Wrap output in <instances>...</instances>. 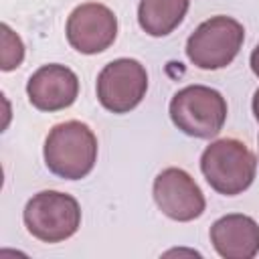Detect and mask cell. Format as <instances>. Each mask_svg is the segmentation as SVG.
<instances>
[{"instance_id": "cell-10", "label": "cell", "mask_w": 259, "mask_h": 259, "mask_svg": "<svg viewBox=\"0 0 259 259\" xmlns=\"http://www.w3.org/2000/svg\"><path fill=\"white\" fill-rule=\"evenodd\" d=\"M210 243L225 259H253L259 253V225L247 214H225L212 223Z\"/></svg>"}, {"instance_id": "cell-13", "label": "cell", "mask_w": 259, "mask_h": 259, "mask_svg": "<svg viewBox=\"0 0 259 259\" xmlns=\"http://www.w3.org/2000/svg\"><path fill=\"white\" fill-rule=\"evenodd\" d=\"M251 69H253V73L259 77V45L253 49V53H251Z\"/></svg>"}, {"instance_id": "cell-3", "label": "cell", "mask_w": 259, "mask_h": 259, "mask_svg": "<svg viewBox=\"0 0 259 259\" xmlns=\"http://www.w3.org/2000/svg\"><path fill=\"white\" fill-rule=\"evenodd\" d=\"M170 119L182 134L206 140L223 130L227 121V101L212 87L188 85L174 93Z\"/></svg>"}, {"instance_id": "cell-12", "label": "cell", "mask_w": 259, "mask_h": 259, "mask_svg": "<svg viewBox=\"0 0 259 259\" xmlns=\"http://www.w3.org/2000/svg\"><path fill=\"white\" fill-rule=\"evenodd\" d=\"M24 59V45L8 24H2V71L16 69Z\"/></svg>"}, {"instance_id": "cell-9", "label": "cell", "mask_w": 259, "mask_h": 259, "mask_svg": "<svg viewBox=\"0 0 259 259\" xmlns=\"http://www.w3.org/2000/svg\"><path fill=\"white\" fill-rule=\"evenodd\" d=\"M28 101L38 111H61L75 103L79 95V79L65 65H42L26 83Z\"/></svg>"}, {"instance_id": "cell-14", "label": "cell", "mask_w": 259, "mask_h": 259, "mask_svg": "<svg viewBox=\"0 0 259 259\" xmlns=\"http://www.w3.org/2000/svg\"><path fill=\"white\" fill-rule=\"evenodd\" d=\"M253 113H255V117H257V121H259V89H257L255 95H253Z\"/></svg>"}, {"instance_id": "cell-11", "label": "cell", "mask_w": 259, "mask_h": 259, "mask_svg": "<svg viewBox=\"0 0 259 259\" xmlns=\"http://www.w3.org/2000/svg\"><path fill=\"white\" fill-rule=\"evenodd\" d=\"M190 0H142L138 22L150 36H166L184 20Z\"/></svg>"}, {"instance_id": "cell-6", "label": "cell", "mask_w": 259, "mask_h": 259, "mask_svg": "<svg viewBox=\"0 0 259 259\" xmlns=\"http://www.w3.org/2000/svg\"><path fill=\"white\" fill-rule=\"evenodd\" d=\"M148 91V73L136 59H115L97 75V99L111 113H130Z\"/></svg>"}, {"instance_id": "cell-5", "label": "cell", "mask_w": 259, "mask_h": 259, "mask_svg": "<svg viewBox=\"0 0 259 259\" xmlns=\"http://www.w3.org/2000/svg\"><path fill=\"white\" fill-rule=\"evenodd\" d=\"M245 40V28L231 16H212L196 26L186 40L188 61L204 71L223 69L233 63Z\"/></svg>"}, {"instance_id": "cell-8", "label": "cell", "mask_w": 259, "mask_h": 259, "mask_svg": "<svg viewBox=\"0 0 259 259\" xmlns=\"http://www.w3.org/2000/svg\"><path fill=\"white\" fill-rule=\"evenodd\" d=\"M154 200L158 208L172 221L188 223L198 219L204 208L206 200L194 178L184 172L182 168H166L154 178L152 188Z\"/></svg>"}, {"instance_id": "cell-4", "label": "cell", "mask_w": 259, "mask_h": 259, "mask_svg": "<svg viewBox=\"0 0 259 259\" xmlns=\"http://www.w3.org/2000/svg\"><path fill=\"white\" fill-rule=\"evenodd\" d=\"M24 225L42 243H61L81 227V206L77 198L59 190L36 192L24 206Z\"/></svg>"}, {"instance_id": "cell-7", "label": "cell", "mask_w": 259, "mask_h": 259, "mask_svg": "<svg viewBox=\"0 0 259 259\" xmlns=\"http://www.w3.org/2000/svg\"><path fill=\"white\" fill-rule=\"evenodd\" d=\"M65 34L75 51L97 55L113 45L117 36V18L105 4L85 2L69 14Z\"/></svg>"}, {"instance_id": "cell-2", "label": "cell", "mask_w": 259, "mask_h": 259, "mask_svg": "<svg viewBox=\"0 0 259 259\" xmlns=\"http://www.w3.org/2000/svg\"><path fill=\"white\" fill-rule=\"evenodd\" d=\"M200 170L212 190L225 196H237L253 184L257 158L243 142L223 138L204 148Z\"/></svg>"}, {"instance_id": "cell-1", "label": "cell", "mask_w": 259, "mask_h": 259, "mask_svg": "<svg viewBox=\"0 0 259 259\" xmlns=\"http://www.w3.org/2000/svg\"><path fill=\"white\" fill-rule=\"evenodd\" d=\"M47 168L65 180L85 178L97 162V138L87 123L63 121L53 125L45 140Z\"/></svg>"}]
</instances>
